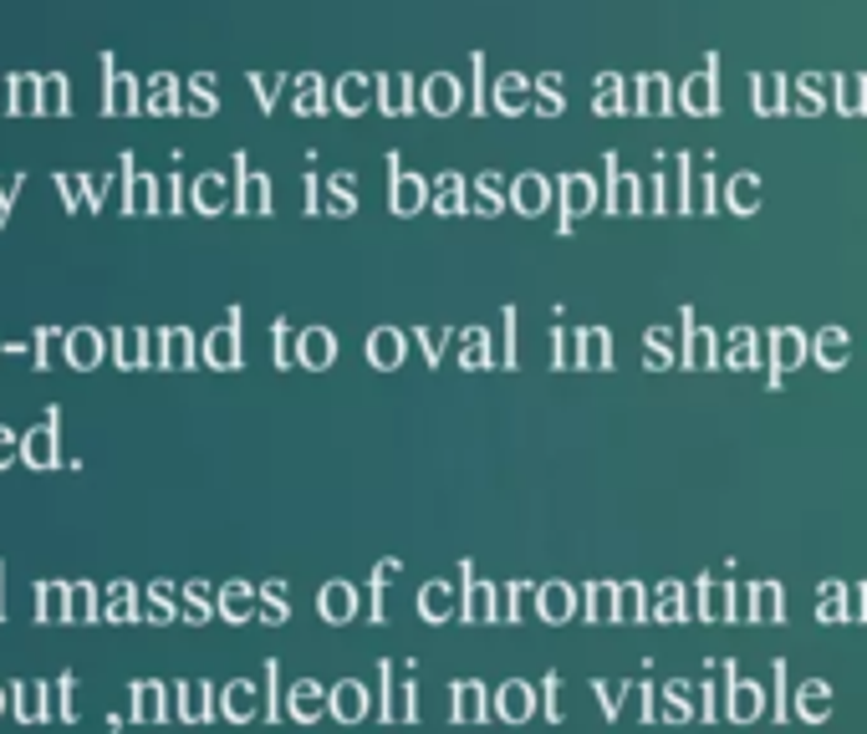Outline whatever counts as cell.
I'll list each match as a JSON object with an SVG mask.
<instances>
[{
  "label": "cell",
  "instance_id": "1",
  "mask_svg": "<svg viewBox=\"0 0 867 734\" xmlns=\"http://www.w3.org/2000/svg\"><path fill=\"white\" fill-rule=\"evenodd\" d=\"M679 113L689 118H715L720 113V82H715V56H709L705 72H694V77L679 82Z\"/></svg>",
  "mask_w": 867,
  "mask_h": 734
},
{
  "label": "cell",
  "instance_id": "2",
  "mask_svg": "<svg viewBox=\"0 0 867 734\" xmlns=\"http://www.w3.org/2000/svg\"><path fill=\"white\" fill-rule=\"evenodd\" d=\"M465 103H469L465 82L454 77V72H434V77H424V87H419V107L434 113V118H454Z\"/></svg>",
  "mask_w": 867,
  "mask_h": 734
},
{
  "label": "cell",
  "instance_id": "3",
  "mask_svg": "<svg viewBox=\"0 0 867 734\" xmlns=\"http://www.w3.org/2000/svg\"><path fill=\"white\" fill-rule=\"evenodd\" d=\"M674 107H679V97H674V82H668L664 72L633 77V113H643V118H668Z\"/></svg>",
  "mask_w": 867,
  "mask_h": 734
},
{
  "label": "cell",
  "instance_id": "4",
  "mask_svg": "<svg viewBox=\"0 0 867 734\" xmlns=\"http://www.w3.org/2000/svg\"><path fill=\"white\" fill-rule=\"evenodd\" d=\"M557 204H561V225L572 230V220H582V214L598 210V184H592L588 174H561L557 179Z\"/></svg>",
  "mask_w": 867,
  "mask_h": 734
},
{
  "label": "cell",
  "instance_id": "5",
  "mask_svg": "<svg viewBox=\"0 0 867 734\" xmlns=\"http://www.w3.org/2000/svg\"><path fill=\"white\" fill-rule=\"evenodd\" d=\"M551 194H557V184H551L547 174H520V179H510V210L526 214V220L547 214L551 204H557Z\"/></svg>",
  "mask_w": 867,
  "mask_h": 734
},
{
  "label": "cell",
  "instance_id": "6",
  "mask_svg": "<svg viewBox=\"0 0 867 734\" xmlns=\"http://www.w3.org/2000/svg\"><path fill=\"white\" fill-rule=\"evenodd\" d=\"M490 107H495V113H506V118H520V113H531V107H536V82H531V77H520V72H506V77H495Z\"/></svg>",
  "mask_w": 867,
  "mask_h": 734
},
{
  "label": "cell",
  "instance_id": "7",
  "mask_svg": "<svg viewBox=\"0 0 867 734\" xmlns=\"http://www.w3.org/2000/svg\"><path fill=\"white\" fill-rule=\"evenodd\" d=\"M602 210L607 214H643L648 204H643V179L638 174H623L613 159V169H607V200H602Z\"/></svg>",
  "mask_w": 867,
  "mask_h": 734
},
{
  "label": "cell",
  "instance_id": "8",
  "mask_svg": "<svg viewBox=\"0 0 867 734\" xmlns=\"http://www.w3.org/2000/svg\"><path fill=\"white\" fill-rule=\"evenodd\" d=\"M429 200H434V184H424V179L409 174V169H393V184H388L393 214H419V210H429Z\"/></svg>",
  "mask_w": 867,
  "mask_h": 734
},
{
  "label": "cell",
  "instance_id": "9",
  "mask_svg": "<svg viewBox=\"0 0 867 734\" xmlns=\"http://www.w3.org/2000/svg\"><path fill=\"white\" fill-rule=\"evenodd\" d=\"M332 103H337V113H347V118H358V113H368V107L378 103V77H362V72H347V77L337 82Z\"/></svg>",
  "mask_w": 867,
  "mask_h": 734
},
{
  "label": "cell",
  "instance_id": "10",
  "mask_svg": "<svg viewBox=\"0 0 867 734\" xmlns=\"http://www.w3.org/2000/svg\"><path fill=\"white\" fill-rule=\"evenodd\" d=\"M592 113L602 118H617V113H633V82L613 77V72H602L598 87H592Z\"/></svg>",
  "mask_w": 867,
  "mask_h": 734
},
{
  "label": "cell",
  "instance_id": "11",
  "mask_svg": "<svg viewBox=\"0 0 867 734\" xmlns=\"http://www.w3.org/2000/svg\"><path fill=\"white\" fill-rule=\"evenodd\" d=\"M791 87H796V97H791V113H822V107L837 97V77H816V72L796 77Z\"/></svg>",
  "mask_w": 867,
  "mask_h": 734
},
{
  "label": "cell",
  "instance_id": "12",
  "mask_svg": "<svg viewBox=\"0 0 867 734\" xmlns=\"http://www.w3.org/2000/svg\"><path fill=\"white\" fill-rule=\"evenodd\" d=\"M378 107H383L388 118H403V113H414V107H419L414 77H378Z\"/></svg>",
  "mask_w": 867,
  "mask_h": 734
},
{
  "label": "cell",
  "instance_id": "13",
  "mask_svg": "<svg viewBox=\"0 0 867 734\" xmlns=\"http://www.w3.org/2000/svg\"><path fill=\"white\" fill-rule=\"evenodd\" d=\"M403 352H409V337L399 332V327H378L373 337H368V362H373V368H399L403 362Z\"/></svg>",
  "mask_w": 867,
  "mask_h": 734
},
{
  "label": "cell",
  "instance_id": "14",
  "mask_svg": "<svg viewBox=\"0 0 867 734\" xmlns=\"http://www.w3.org/2000/svg\"><path fill=\"white\" fill-rule=\"evenodd\" d=\"M806 352H812V342H806L796 327H775V332H771V362L781 368V373L801 368V362H806Z\"/></svg>",
  "mask_w": 867,
  "mask_h": 734
},
{
  "label": "cell",
  "instance_id": "15",
  "mask_svg": "<svg viewBox=\"0 0 867 734\" xmlns=\"http://www.w3.org/2000/svg\"><path fill=\"white\" fill-rule=\"evenodd\" d=\"M812 358L822 362V368H847V358H853V342H847V332L842 327H822V332L812 337Z\"/></svg>",
  "mask_w": 867,
  "mask_h": 734
},
{
  "label": "cell",
  "instance_id": "16",
  "mask_svg": "<svg viewBox=\"0 0 867 734\" xmlns=\"http://www.w3.org/2000/svg\"><path fill=\"white\" fill-rule=\"evenodd\" d=\"M434 214H465L469 210V179L459 174H440L434 179V200H429Z\"/></svg>",
  "mask_w": 867,
  "mask_h": 734
},
{
  "label": "cell",
  "instance_id": "17",
  "mask_svg": "<svg viewBox=\"0 0 867 734\" xmlns=\"http://www.w3.org/2000/svg\"><path fill=\"white\" fill-rule=\"evenodd\" d=\"M469 210L475 214H500L510 210V189L500 184V174H480L469 184Z\"/></svg>",
  "mask_w": 867,
  "mask_h": 734
},
{
  "label": "cell",
  "instance_id": "18",
  "mask_svg": "<svg viewBox=\"0 0 867 734\" xmlns=\"http://www.w3.org/2000/svg\"><path fill=\"white\" fill-rule=\"evenodd\" d=\"M327 709H332V694H327V689H321V683H311V679H302L292 689V714L302 724H311V720H321V714H327Z\"/></svg>",
  "mask_w": 867,
  "mask_h": 734
},
{
  "label": "cell",
  "instance_id": "19",
  "mask_svg": "<svg viewBox=\"0 0 867 734\" xmlns=\"http://www.w3.org/2000/svg\"><path fill=\"white\" fill-rule=\"evenodd\" d=\"M755 113L761 118H775V113H791V82L786 77H755Z\"/></svg>",
  "mask_w": 867,
  "mask_h": 734
},
{
  "label": "cell",
  "instance_id": "20",
  "mask_svg": "<svg viewBox=\"0 0 867 734\" xmlns=\"http://www.w3.org/2000/svg\"><path fill=\"white\" fill-rule=\"evenodd\" d=\"M531 709H536V694H531V683H506L500 694H495V714L500 720H510V724H520V720H531Z\"/></svg>",
  "mask_w": 867,
  "mask_h": 734
},
{
  "label": "cell",
  "instance_id": "21",
  "mask_svg": "<svg viewBox=\"0 0 867 734\" xmlns=\"http://www.w3.org/2000/svg\"><path fill=\"white\" fill-rule=\"evenodd\" d=\"M725 210L730 214H755L761 210V174H734L725 184Z\"/></svg>",
  "mask_w": 867,
  "mask_h": 734
},
{
  "label": "cell",
  "instance_id": "22",
  "mask_svg": "<svg viewBox=\"0 0 867 734\" xmlns=\"http://www.w3.org/2000/svg\"><path fill=\"white\" fill-rule=\"evenodd\" d=\"M684 362H689V368H720V342H715L709 327H689V337H684Z\"/></svg>",
  "mask_w": 867,
  "mask_h": 734
},
{
  "label": "cell",
  "instance_id": "23",
  "mask_svg": "<svg viewBox=\"0 0 867 734\" xmlns=\"http://www.w3.org/2000/svg\"><path fill=\"white\" fill-rule=\"evenodd\" d=\"M332 714L342 724H358L362 714H368V689H362V683H352V679L337 683V689H332Z\"/></svg>",
  "mask_w": 867,
  "mask_h": 734
},
{
  "label": "cell",
  "instance_id": "24",
  "mask_svg": "<svg viewBox=\"0 0 867 734\" xmlns=\"http://www.w3.org/2000/svg\"><path fill=\"white\" fill-rule=\"evenodd\" d=\"M296 358L307 362V368H327V362L337 358V337L311 327V332H302V342H296Z\"/></svg>",
  "mask_w": 867,
  "mask_h": 734
},
{
  "label": "cell",
  "instance_id": "25",
  "mask_svg": "<svg viewBox=\"0 0 867 734\" xmlns=\"http://www.w3.org/2000/svg\"><path fill=\"white\" fill-rule=\"evenodd\" d=\"M536 607H541V617H547V623H567V617L577 613V592L561 587V582H551V587L536 592Z\"/></svg>",
  "mask_w": 867,
  "mask_h": 734
},
{
  "label": "cell",
  "instance_id": "26",
  "mask_svg": "<svg viewBox=\"0 0 867 734\" xmlns=\"http://www.w3.org/2000/svg\"><path fill=\"white\" fill-rule=\"evenodd\" d=\"M613 358V342L602 327H588V332H577V368H607Z\"/></svg>",
  "mask_w": 867,
  "mask_h": 734
},
{
  "label": "cell",
  "instance_id": "27",
  "mask_svg": "<svg viewBox=\"0 0 867 734\" xmlns=\"http://www.w3.org/2000/svg\"><path fill=\"white\" fill-rule=\"evenodd\" d=\"M684 210H720V184H715V174H694L689 169V184H684Z\"/></svg>",
  "mask_w": 867,
  "mask_h": 734
},
{
  "label": "cell",
  "instance_id": "28",
  "mask_svg": "<svg viewBox=\"0 0 867 734\" xmlns=\"http://www.w3.org/2000/svg\"><path fill=\"white\" fill-rule=\"evenodd\" d=\"M755 358H761V337L750 327H734L725 342V368H755Z\"/></svg>",
  "mask_w": 867,
  "mask_h": 734
},
{
  "label": "cell",
  "instance_id": "29",
  "mask_svg": "<svg viewBox=\"0 0 867 734\" xmlns=\"http://www.w3.org/2000/svg\"><path fill=\"white\" fill-rule=\"evenodd\" d=\"M352 607H358V597H352V587H347V582L321 587V617H327V623H347V617H352Z\"/></svg>",
  "mask_w": 867,
  "mask_h": 734
},
{
  "label": "cell",
  "instance_id": "30",
  "mask_svg": "<svg viewBox=\"0 0 867 734\" xmlns=\"http://www.w3.org/2000/svg\"><path fill=\"white\" fill-rule=\"evenodd\" d=\"M832 107L847 113V118L867 113V77H837V97H832Z\"/></svg>",
  "mask_w": 867,
  "mask_h": 734
},
{
  "label": "cell",
  "instance_id": "31",
  "mask_svg": "<svg viewBox=\"0 0 867 734\" xmlns=\"http://www.w3.org/2000/svg\"><path fill=\"white\" fill-rule=\"evenodd\" d=\"M561 107H567V93H561V77H557V72L536 77V113H541V118H557Z\"/></svg>",
  "mask_w": 867,
  "mask_h": 734
},
{
  "label": "cell",
  "instance_id": "32",
  "mask_svg": "<svg viewBox=\"0 0 867 734\" xmlns=\"http://www.w3.org/2000/svg\"><path fill=\"white\" fill-rule=\"evenodd\" d=\"M781 607H786V597H781V587H771V582H761V587L750 592V617H755V623H775Z\"/></svg>",
  "mask_w": 867,
  "mask_h": 734
},
{
  "label": "cell",
  "instance_id": "33",
  "mask_svg": "<svg viewBox=\"0 0 867 734\" xmlns=\"http://www.w3.org/2000/svg\"><path fill=\"white\" fill-rule=\"evenodd\" d=\"M827 714H832V689L827 683H806V689H801V720L822 724Z\"/></svg>",
  "mask_w": 867,
  "mask_h": 734
},
{
  "label": "cell",
  "instance_id": "34",
  "mask_svg": "<svg viewBox=\"0 0 867 734\" xmlns=\"http://www.w3.org/2000/svg\"><path fill=\"white\" fill-rule=\"evenodd\" d=\"M419 607H424L429 623H444V617L454 613V592L444 587V582H429V587L419 592Z\"/></svg>",
  "mask_w": 867,
  "mask_h": 734
},
{
  "label": "cell",
  "instance_id": "35",
  "mask_svg": "<svg viewBox=\"0 0 867 734\" xmlns=\"http://www.w3.org/2000/svg\"><path fill=\"white\" fill-rule=\"evenodd\" d=\"M255 709H261V699H255V683H230V689H225V714H230V720H251V714H255Z\"/></svg>",
  "mask_w": 867,
  "mask_h": 734
},
{
  "label": "cell",
  "instance_id": "36",
  "mask_svg": "<svg viewBox=\"0 0 867 734\" xmlns=\"http://www.w3.org/2000/svg\"><path fill=\"white\" fill-rule=\"evenodd\" d=\"M327 210L342 214V220L358 210V184H352V174H337L332 184H327Z\"/></svg>",
  "mask_w": 867,
  "mask_h": 734
},
{
  "label": "cell",
  "instance_id": "37",
  "mask_svg": "<svg viewBox=\"0 0 867 734\" xmlns=\"http://www.w3.org/2000/svg\"><path fill=\"white\" fill-rule=\"evenodd\" d=\"M210 362L214 368H235V358H241V348H235V332H230V327H220V332L210 337Z\"/></svg>",
  "mask_w": 867,
  "mask_h": 734
},
{
  "label": "cell",
  "instance_id": "38",
  "mask_svg": "<svg viewBox=\"0 0 867 734\" xmlns=\"http://www.w3.org/2000/svg\"><path fill=\"white\" fill-rule=\"evenodd\" d=\"M465 617L469 623H490L495 617V587H469V597H465Z\"/></svg>",
  "mask_w": 867,
  "mask_h": 734
},
{
  "label": "cell",
  "instance_id": "39",
  "mask_svg": "<svg viewBox=\"0 0 867 734\" xmlns=\"http://www.w3.org/2000/svg\"><path fill=\"white\" fill-rule=\"evenodd\" d=\"M730 714L734 720H755V714H761V689H755V683H734Z\"/></svg>",
  "mask_w": 867,
  "mask_h": 734
},
{
  "label": "cell",
  "instance_id": "40",
  "mask_svg": "<svg viewBox=\"0 0 867 734\" xmlns=\"http://www.w3.org/2000/svg\"><path fill=\"white\" fill-rule=\"evenodd\" d=\"M485 714V689L480 683H465L459 699H454V720H480Z\"/></svg>",
  "mask_w": 867,
  "mask_h": 734
},
{
  "label": "cell",
  "instance_id": "41",
  "mask_svg": "<svg viewBox=\"0 0 867 734\" xmlns=\"http://www.w3.org/2000/svg\"><path fill=\"white\" fill-rule=\"evenodd\" d=\"M220 613H225L230 623H245V617H251V587H241V582H235V587H225V597H220Z\"/></svg>",
  "mask_w": 867,
  "mask_h": 734
},
{
  "label": "cell",
  "instance_id": "42",
  "mask_svg": "<svg viewBox=\"0 0 867 734\" xmlns=\"http://www.w3.org/2000/svg\"><path fill=\"white\" fill-rule=\"evenodd\" d=\"M654 607L658 613L654 617H664V623H684V587H658V597H654Z\"/></svg>",
  "mask_w": 867,
  "mask_h": 734
},
{
  "label": "cell",
  "instance_id": "43",
  "mask_svg": "<svg viewBox=\"0 0 867 734\" xmlns=\"http://www.w3.org/2000/svg\"><path fill=\"white\" fill-rule=\"evenodd\" d=\"M271 184H266V179H261V174H255V179H245V189H241V210H255V214H266L271 210Z\"/></svg>",
  "mask_w": 867,
  "mask_h": 734
},
{
  "label": "cell",
  "instance_id": "44",
  "mask_svg": "<svg viewBox=\"0 0 867 734\" xmlns=\"http://www.w3.org/2000/svg\"><path fill=\"white\" fill-rule=\"evenodd\" d=\"M588 607H592V623H607V617H617V587H592V597H588Z\"/></svg>",
  "mask_w": 867,
  "mask_h": 734
},
{
  "label": "cell",
  "instance_id": "45",
  "mask_svg": "<svg viewBox=\"0 0 867 734\" xmlns=\"http://www.w3.org/2000/svg\"><path fill=\"white\" fill-rule=\"evenodd\" d=\"M321 107H327L321 77H302V87H296V113H321Z\"/></svg>",
  "mask_w": 867,
  "mask_h": 734
},
{
  "label": "cell",
  "instance_id": "46",
  "mask_svg": "<svg viewBox=\"0 0 867 734\" xmlns=\"http://www.w3.org/2000/svg\"><path fill=\"white\" fill-rule=\"evenodd\" d=\"M617 617L623 623H643V587H617Z\"/></svg>",
  "mask_w": 867,
  "mask_h": 734
},
{
  "label": "cell",
  "instance_id": "47",
  "mask_svg": "<svg viewBox=\"0 0 867 734\" xmlns=\"http://www.w3.org/2000/svg\"><path fill=\"white\" fill-rule=\"evenodd\" d=\"M67 607H72V613H67L72 623H93V617H97L93 613V587H72L67 592Z\"/></svg>",
  "mask_w": 867,
  "mask_h": 734
},
{
  "label": "cell",
  "instance_id": "48",
  "mask_svg": "<svg viewBox=\"0 0 867 734\" xmlns=\"http://www.w3.org/2000/svg\"><path fill=\"white\" fill-rule=\"evenodd\" d=\"M485 358H490V342H485V332H469L459 362H465V368H485Z\"/></svg>",
  "mask_w": 867,
  "mask_h": 734
},
{
  "label": "cell",
  "instance_id": "49",
  "mask_svg": "<svg viewBox=\"0 0 867 734\" xmlns=\"http://www.w3.org/2000/svg\"><path fill=\"white\" fill-rule=\"evenodd\" d=\"M15 694H21V720H41V694H46V683H21Z\"/></svg>",
  "mask_w": 867,
  "mask_h": 734
},
{
  "label": "cell",
  "instance_id": "50",
  "mask_svg": "<svg viewBox=\"0 0 867 734\" xmlns=\"http://www.w3.org/2000/svg\"><path fill=\"white\" fill-rule=\"evenodd\" d=\"M822 617H827V623H842V617H847V592L842 587L822 592Z\"/></svg>",
  "mask_w": 867,
  "mask_h": 734
},
{
  "label": "cell",
  "instance_id": "51",
  "mask_svg": "<svg viewBox=\"0 0 867 734\" xmlns=\"http://www.w3.org/2000/svg\"><path fill=\"white\" fill-rule=\"evenodd\" d=\"M184 714L189 720H204V714H210V689H204V683L184 689Z\"/></svg>",
  "mask_w": 867,
  "mask_h": 734
},
{
  "label": "cell",
  "instance_id": "52",
  "mask_svg": "<svg viewBox=\"0 0 867 734\" xmlns=\"http://www.w3.org/2000/svg\"><path fill=\"white\" fill-rule=\"evenodd\" d=\"M705 607H709V623H720V617H730L725 607H730V587H705Z\"/></svg>",
  "mask_w": 867,
  "mask_h": 734
},
{
  "label": "cell",
  "instance_id": "53",
  "mask_svg": "<svg viewBox=\"0 0 867 734\" xmlns=\"http://www.w3.org/2000/svg\"><path fill=\"white\" fill-rule=\"evenodd\" d=\"M220 204H225V184H220V179H204V184H200V210L214 214Z\"/></svg>",
  "mask_w": 867,
  "mask_h": 734
},
{
  "label": "cell",
  "instance_id": "54",
  "mask_svg": "<svg viewBox=\"0 0 867 734\" xmlns=\"http://www.w3.org/2000/svg\"><path fill=\"white\" fill-rule=\"evenodd\" d=\"M107 617H113V623H134V592H128V587H118V592H113V613H107Z\"/></svg>",
  "mask_w": 867,
  "mask_h": 734
},
{
  "label": "cell",
  "instance_id": "55",
  "mask_svg": "<svg viewBox=\"0 0 867 734\" xmlns=\"http://www.w3.org/2000/svg\"><path fill=\"white\" fill-rule=\"evenodd\" d=\"M159 683H148V689H138V720H154V714H159Z\"/></svg>",
  "mask_w": 867,
  "mask_h": 734
},
{
  "label": "cell",
  "instance_id": "56",
  "mask_svg": "<svg viewBox=\"0 0 867 734\" xmlns=\"http://www.w3.org/2000/svg\"><path fill=\"white\" fill-rule=\"evenodd\" d=\"M72 358L82 362V368H87V362L97 358V337L93 332H82V337H72Z\"/></svg>",
  "mask_w": 867,
  "mask_h": 734
},
{
  "label": "cell",
  "instance_id": "57",
  "mask_svg": "<svg viewBox=\"0 0 867 734\" xmlns=\"http://www.w3.org/2000/svg\"><path fill=\"white\" fill-rule=\"evenodd\" d=\"M419 342H424V358L429 362H440V352H444V342H450V332H414Z\"/></svg>",
  "mask_w": 867,
  "mask_h": 734
},
{
  "label": "cell",
  "instance_id": "58",
  "mask_svg": "<svg viewBox=\"0 0 867 734\" xmlns=\"http://www.w3.org/2000/svg\"><path fill=\"white\" fill-rule=\"evenodd\" d=\"M261 617H266V623H286V602H281V587L266 592V613H261Z\"/></svg>",
  "mask_w": 867,
  "mask_h": 734
},
{
  "label": "cell",
  "instance_id": "59",
  "mask_svg": "<svg viewBox=\"0 0 867 734\" xmlns=\"http://www.w3.org/2000/svg\"><path fill=\"white\" fill-rule=\"evenodd\" d=\"M31 465H52V434H36V439H31Z\"/></svg>",
  "mask_w": 867,
  "mask_h": 734
},
{
  "label": "cell",
  "instance_id": "60",
  "mask_svg": "<svg viewBox=\"0 0 867 734\" xmlns=\"http://www.w3.org/2000/svg\"><path fill=\"white\" fill-rule=\"evenodd\" d=\"M184 617H189V623H204V617H210V613H204V597H200V592H189Z\"/></svg>",
  "mask_w": 867,
  "mask_h": 734
},
{
  "label": "cell",
  "instance_id": "61",
  "mask_svg": "<svg viewBox=\"0 0 867 734\" xmlns=\"http://www.w3.org/2000/svg\"><path fill=\"white\" fill-rule=\"evenodd\" d=\"M184 358H189V342H184L179 332H173V337H169V362H184Z\"/></svg>",
  "mask_w": 867,
  "mask_h": 734
},
{
  "label": "cell",
  "instance_id": "62",
  "mask_svg": "<svg viewBox=\"0 0 867 734\" xmlns=\"http://www.w3.org/2000/svg\"><path fill=\"white\" fill-rule=\"evenodd\" d=\"M11 455H15V449H11V434H0V465H11Z\"/></svg>",
  "mask_w": 867,
  "mask_h": 734
}]
</instances>
